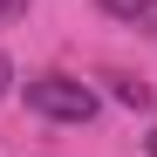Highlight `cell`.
<instances>
[{"mask_svg":"<svg viewBox=\"0 0 157 157\" xmlns=\"http://www.w3.org/2000/svg\"><path fill=\"white\" fill-rule=\"evenodd\" d=\"M28 109L48 116V123H89L96 116V89L82 82V75L48 68V75H28Z\"/></svg>","mask_w":157,"mask_h":157,"instance_id":"1","label":"cell"},{"mask_svg":"<svg viewBox=\"0 0 157 157\" xmlns=\"http://www.w3.org/2000/svg\"><path fill=\"white\" fill-rule=\"evenodd\" d=\"M102 14H116V21H130V28L157 34V0H102Z\"/></svg>","mask_w":157,"mask_h":157,"instance_id":"2","label":"cell"},{"mask_svg":"<svg viewBox=\"0 0 157 157\" xmlns=\"http://www.w3.org/2000/svg\"><path fill=\"white\" fill-rule=\"evenodd\" d=\"M116 82V102H130V109H150V89L144 82H130V75H109Z\"/></svg>","mask_w":157,"mask_h":157,"instance_id":"3","label":"cell"},{"mask_svg":"<svg viewBox=\"0 0 157 157\" xmlns=\"http://www.w3.org/2000/svg\"><path fill=\"white\" fill-rule=\"evenodd\" d=\"M7 89H14V62L0 55V96H7Z\"/></svg>","mask_w":157,"mask_h":157,"instance_id":"4","label":"cell"},{"mask_svg":"<svg viewBox=\"0 0 157 157\" xmlns=\"http://www.w3.org/2000/svg\"><path fill=\"white\" fill-rule=\"evenodd\" d=\"M21 7H28V0H0V21H14V14H21Z\"/></svg>","mask_w":157,"mask_h":157,"instance_id":"5","label":"cell"},{"mask_svg":"<svg viewBox=\"0 0 157 157\" xmlns=\"http://www.w3.org/2000/svg\"><path fill=\"white\" fill-rule=\"evenodd\" d=\"M144 150H150V157H157V130H150V137H144Z\"/></svg>","mask_w":157,"mask_h":157,"instance_id":"6","label":"cell"}]
</instances>
